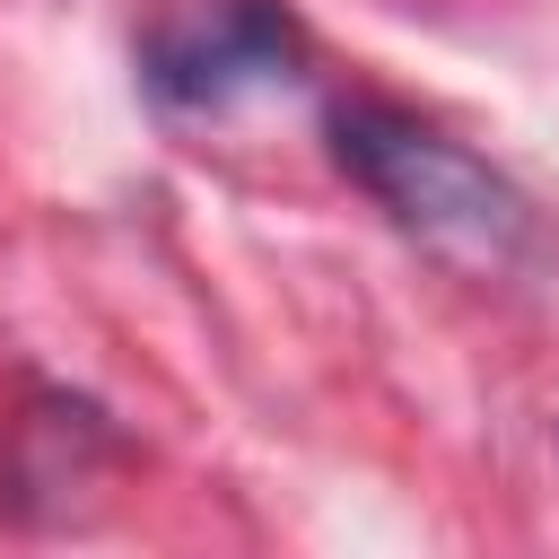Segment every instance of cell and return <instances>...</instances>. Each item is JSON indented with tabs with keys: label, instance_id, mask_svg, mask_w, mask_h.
<instances>
[{
	"label": "cell",
	"instance_id": "6da1fadb",
	"mask_svg": "<svg viewBox=\"0 0 559 559\" xmlns=\"http://www.w3.org/2000/svg\"><path fill=\"white\" fill-rule=\"evenodd\" d=\"M332 157L341 175L445 271L472 280H507L542 253V218L533 201L463 140H445L437 122L402 114V105H341L332 114Z\"/></svg>",
	"mask_w": 559,
	"mask_h": 559
},
{
	"label": "cell",
	"instance_id": "7a4b0ae2",
	"mask_svg": "<svg viewBox=\"0 0 559 559\" xmlns=\"http://www.w3.org/2000/svg\"><path fill=\"white\" fill-rule=\"evenodd\" d=\"M140 79L175 114H227L306 79V26L288 0H183L175 17H157Z\"/></svg>",
	"mask_w": 559,
	"mask_h": 559
}]
</instances>
